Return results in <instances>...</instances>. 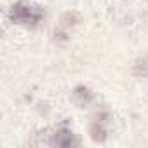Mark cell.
<instances>
[{
    "label": "cell",
    "mask_w": 148,
    "mask_h": 148,
    "mask_svg": "<svg viewBox=\"0 0 148 148\" xmlns=\"http://www.w3.org/2000/svg\"><path fill=\"white\" fill-rule=\"evenodd\" d=\"M44 18V12L38 11L37 7H30L26 4H18L11 11V19L18 25H26V26H37Z\"/></svg>",
    "instance_id": "1"
},
{
    "label": "cell",
    "mask_w": 148,
    "mask_h": 148,
    "mask_svg": "<svg viewBox=\"0 0 148 148\" xmlns=\"http://www.w3.org/2000/svg\"><path fill=\"white\" fill-rule=\"evenodd\" d=\"M52 145L66 148V146H73V145H77V139H75V136L71 134V131H68V129H61V131H58V132L54 134Z\"/></svg>",
    "instance_id": "2"
},
{
    "label": "cell",
    "mask_w": 148,
    "mask_h": 148,
    "mask_svg": "<svg viewBox=\"0 0 148 148\" xmlns=\"http://www.w3.org/2000/svg\"><path fill=\"white\" fill-rule=\"evenodd\" d=\"M73 98L79 101V105H86L87 101H91L92 94H91V91L87 87H77L75 92H73Z\"/></svg>",
    "instance_id": "3"
},
{
    "label": "cell",
    "mask_w": 148,
    "mask_h": 148,
    "mask_svg": "<svg viewBox=\"0 0 148 148\" xmlns=\"http://www.w3.org/2000/svg\"><path fill=\"white\" fill-rule=\"evenodd\" d=\"M91 132H92V138H94L96 141H103V139L106 138V132H105L101 122H94V124L91 125Z\"/></svg>",
    "instance_id": "4"
},
{
    "label": "cell",
    "mask_w": 148,
    "mask_h": 148,
    "mask_svg": "<svg viewBox=\"0 0 148 148\" xmlns=\"http://www.w3.org/2000/svg\"><path fill=\"white\" fill-rule=\"evenodd\" d=\"M80 21V16L77 12H66L63 18H61V23L63 26H73V25H77Z\"/></svg>",
    "instance_id": "5"
}]
</instances>
